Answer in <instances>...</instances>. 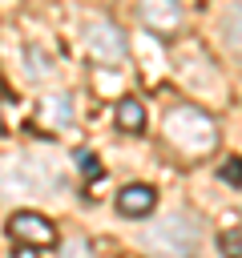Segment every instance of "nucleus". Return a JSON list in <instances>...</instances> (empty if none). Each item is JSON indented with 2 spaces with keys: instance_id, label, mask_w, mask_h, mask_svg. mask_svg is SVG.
Returning <instances> with one entry per match:
<instances>
[{
  "instance_id": "obj_11",
  "label": "nucleus",
  "mask_w": 242,
  "mask_h": 258,
  "mask_svg": "<svg viewBox=\"0 0 242 258\" xmlns=\"http://www.w3.org/2000/svg\"><path fill=\"white\" fill-rule=\"evenodd\" d=\"M218 246H222L226 254H242V230H222Z\"/></svg>"
},
{
  "instance_id": "obj_10",
  "label": "nucleus",
  "mask_w": 242,
  "mask_h": 258,
  "mask_svg": "<svg viewBox=\"0 0 242 258\" xmlns=\"http://www.w3.org/2000/svg\"><path fill=\"white\" fill-rule=\"evenodd\" d=\"M218 177H222L226 185H234V189H242V157H230V161H222V169H218Z\"/></svg>"
},
{
  "instance_id": "obj_7",
  "label": "nucleus",
  "mask_w": 242,
  "mask_h": 258,
  "mask_svg": "<svg viewBox=\"0 0 242 258\" xmlns=\"http://www.w3.org/2000/svg\"><path fill=\"white\" fill-rule=\"evenodd\" d=\"M141 20L153 28V32H173L182 28V4L177 0H141Z\"/></svg>"
},
{
  "instance_id": "obj_8",
  "label": "nucleus",
  "mask_w": 242,
  "mask_h": 258,
  "mask_svg": "<svg viewBox=\"0 0 242 258\" xmlns=\"http://www.w3.org/2000/svg\"><path fill=\"white\" fill-rule=\"evenodd\" d=\"M117 125H121L125 133H137V129H145V109H141V101H133V97H121V101H117Z\"/></svg>"
},
{
  "instance_id": "obj_2",
  "label": "nucleus",
  "mask_w": 242,
  "mask_h": 258,
  "mask_svg": "<svg viewBox=\"0 0 242 258\" xmlns=\"http://www.w3.org/2000/svg\"><path fill=\"white\" fill-rule=\"evenodd\" d=\"M8 242L20 246V250H52L56 246V226L44 218V214H32V210H16L8 218Z\"/></svg>"
},
{
  "instance_id": "obj_1",
  "label": "nucleus",
  "mask_w": 242,
  "mask_h": 258,
  "mask_svg": "<svg viewBox=\"0 0 242 258\" xmlns=\"http://www.w3.org/2000/svg\"><path fill=\"white\" fill-rule=\"evenodd\" d=\"M165 137H169V145H173L177 153L198 157V153H210V149H214L218 129H214V121H210L202 109L182 105V109H173V113L165 117Z\"/></svg>"
},
{
  "instance_id": "obj_5",
  "label": "nucleus",
  "mask_w": 242,
  "mask_h": 258,
  "mask_svg": "<svg viewBox=\"0 0 242 258\" xmlns=\"http://www.w3.org/2000/svg\"><path fill=\"white\" fill-rule=\"evenodd\" d=\"M85 48H89L101 64L125 60V36H121V28L109 24V20H85Z\"/></svg>"
},
{
  "instance_id": "obj_12",
  "label": "nucleus",
  "mask_w": 242,
  "mask_h": 258,
  "mask_svg": "<svg viewBox=\"0 0 242 258\" xmlns=\"http://www.w3.org/2000/svg\"><path fill=\"white\" fill-rule=\"evenodd\" d=\"M77 165H85L89 173H97V165H93V153H77Z\"/></svg>"
},
{
  "instance_id": "obj_6",
  "label": "nucleus",
  "mask_w": 242,
  "mask_h": 258,
  "mask_svg": "<svg viewBox=\"0 0 242 258\" xmlns=\"http://www.w3.org/2000/svg\"><path fill=\"white\" fill-rule=\"evenodd\" d=\"M153 206H157V189L153 185L133 181V185L117 189V214H125V218H145V214H153Z\"/></svg>"
},
{
  "instance_id": "obj_4",
  "label": "nucleus",
  "mask_w": 242,
  "mask_h": 258,
  "mask_svg": "<svg viewBox=\"0 0 242 258\" xmlns=\"http://www.w3.org/2000/svg\"><path fill=\"white\" fill-rule=\"evenodd\" d=\"M48 181H60V177L44 173V169H28V157H4L0 161V185L8 194H48L44 189Z\"/></svg>"
},
{
  "instance_id": "obj_9",
  "label": "nucleus",
  "mask_w": 242,
  "mask_h": 258,
  "mask_svg": "<svg viewBox=\"0 0 242 258\" xmlns=\"http://www.w3.org/2000/svg\"><path fill=\"white\" fill-rule=\"evenodd\" d=\"M222 32H226V48L242 60V0L226 12V24H222Z\"/></svg>"
},
{
  "instance_id": "obj_3",
  "label": "nucleus",
  "mask_w": 242,
  "mask_h": 258,
  "mask_svg": "<svg viewBox=\"0 0 242 258\" xmlns=\"http://www.w3.org/2000/svg\"><path fill=\"white\" fill-rule=\"evenodd\" d=\"M198 242H202L198 226H194L190 218H182V214H169L165 222H157V226L149 230V246H157V250H165V254H194Z\"/></svg>"
}]
</instances>
